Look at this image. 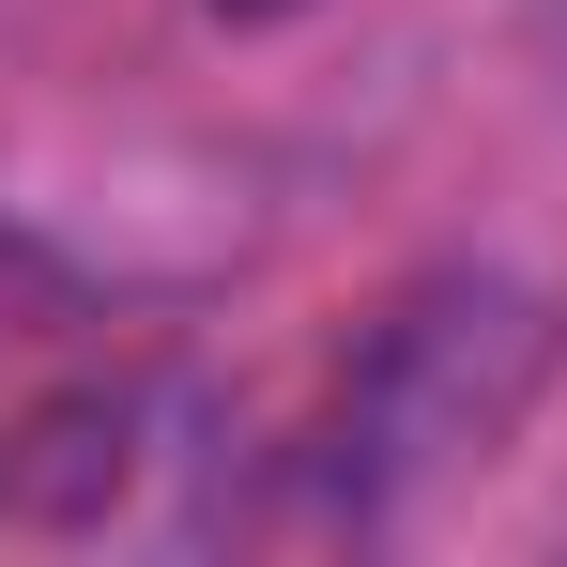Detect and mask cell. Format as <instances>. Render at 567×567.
I'll list each match as a JSON object with an SVG mask.
<instances>
[{
    "label": "cell",
    "instance_id": "1",
    "mask_svg": "<svg viewBox=\"0 0 567 567\" xmlns=\"http://www.w3.org/2000/svg\"><path fill=\"white\" fill-rule=\"evenodd\" d=\"M215 16H307V0H215Z\"/></svg>",
    "mask_w": 567,
    "mask_h": 567
}]
</instances>
